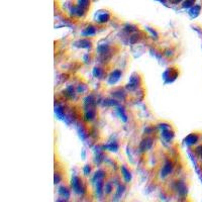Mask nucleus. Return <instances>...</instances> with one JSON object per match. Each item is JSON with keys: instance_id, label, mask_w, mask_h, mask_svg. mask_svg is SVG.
I'll use <instances>...</instances> for the list:
<instances>
[{"instance_id": "obj_1", "label": "nucleus", "mask_w": 202, "mask_h": 202, "mask_svg": "<svg viewBox=\"0 0 202 202\" xmlns=\"http://www.w3.org/2000/svg\"><path fill=\"white\" fill-rule=\"evenodd\" d=\"M72 188L73 190L78 194H82L84 191V187H83L82 180L80 179V177L75 176L72 179Z\"/></svg>"}, {"instance_id": "obj_21", "label": "nucleus", "mask_w": 202, "mask_h": 202, "mask_svg": "<svg viewBox=\"0 0 202 202\" xmlns=\"http://www.w3.org/2000/svg\"><path fill=\"white\" fill-rule=\"evenodd\" d=\"M170 1H171L172 3H174V4H177V3H179V2H181L182 0H170Z\"/></svg>"}, {"instance_id": "obj_20", "label": "nucleus", "mask_w": 202, "mask_h": 202, "mask_svg": "<svg viewBox=\"0 0 202 202\" xmlns=\"http://www.w3.org/2000/svg\"><path fill=\"white\" fill-rule=\"evenodd\" d=\"M196 153L200 157H202V146H199L198 148H197V149H196Z\"/></svg>"}, {"instance_id": "obj_19", "label": "nucleus", "mask_w": 202, "mask_h": 202, "mask_svg": "<svg viewBox=\"0 0 202 202\" xmlns=\"http://www.w3.org/2000/svg\"><path fill=\"white\" fill-rule=\"evenodd\" d=\"M90 170H91V168H90L89 165H86L85 168H84V174L85 175H88V174L90 173Z\"/></svg>"}, {"instance_id": "obj_17", "label": "nucleus", "mask_w": 202, "mask_h": 202, "mask_svg": "<svg viewBox=\"0 0 202 202\" xmlns=\"http://www.w3.org/2000/svg\"><path fill=\"white\" fill-rule=\"evenodd\" d=\"M194 3H195V0H185V1L183 2V4H182V6H183L184 8H189V7L193 6Z\"/></svg>"}, {"instance_id": "obj_12", "label": "nucleus", "mask_w": 202, "mask_h": 202, "mask_svg": "<svg viewBox=\"0 0 202 202\" xmlns=\"http://www.w3.org/2000/svg\"><path fill=\"white\" fill-rule=\"evenodd\" d=\"M95 111L94 110H92V109H89L88 110L87 112H86V114H85V119L86 120H92V119H94V117H95Z\"/></svg>"}, {"instance_id": "obj_4", "label": "nucleus", "mask_w": 202, "mask_h": 202, "mask_svg": "<svg viewBox=\"0 0 202 202\" xmlns=\"http://www.w3.org/2000/svg\"><path fill=\"white\" fill-rule=\"evenodd\" d=\"M172 170H173V165H172V163H170V162L166 163V165L163 167L162 172H161L162 177H166V176H168L169 174H171Z\"/></svg>"}, {"instance_id": "obj_11", "label": "nucleus", "mask_w": 202, "mask_h": 202, "mask_svg": "<svg viewBox=\"0 0 202 202\" xmlns=\"http://www.w3.org/2000/svg\"><path fill=\"white\" fill-rule=\"evenodd\" d=\"M162 135H163L164 139H166L167 140H170L173 139L174 134L172 132H170V129H167V130H163V134H162Z\"/></svg>"}, {"instance_id": "obj_5", "label": "nucleus", "mask_w": 202, "mask_h": 202, "mask_svg": "<svg viewBox=\"0 0 202 202\" xmlns=\"http://www.w3.org/2000/svg\"><path fill=\"white\" fill-rule=\"evenodd\" d=\"M121 173H122V176H124V180L126 182H129L130 180H132V174H130L129 170L127 169L125 166H121Z\"/></svg>"}, {"instance_id": "obj_13", "label": "nucleus", "mask_w": 202, "mask_h": 202, "mask_svg": "<svg viewBox=\"0 0 202 202\" xmlns=\"http://www.w3.org/2000/svg\"><path fill=\"white\" fill-rule=\"evenodd\" d=\"M59 193L61 194L63 197H65V198H69V196H70V192L66 187H61L60 189H59Z\"/></svg>"}, {"instance_id": "obj_15", "label": "nucleus", "mask_w": 202, "mask_h": 202, "mask_svg": "<svg viewBox=\"0 0 202 202\" xmlns=\"http://www.w3.org/2000/svg\"><path fill=\"white\" fill-rule=\"evenodd\" d=\"M96 33V29L94 26H88L87 28H86V31H84V34L85 36H93V34H95Z\"/></svg>"}, {"instance_id": "obj_9", "label": "nucleus", "mask_w": 202, "mask_h": 202, "mask_svg": "<svg viewBox=\"0 0 202 202\" xmlns=\"http://www.w3.org/2000/svg\"><path fill=\"white\" fill-rule=\"evenodd\" d=\"M152 144H153V142H152V140H150V139L145 140L144 142H142V146H140V148H142V151H146V150L151 149Z\"/></svg>"}, {"instance_id": "obj_10", "label": "nucleus", "mask_w": 202, "mask_h": 202, "mask_svg": "<svg viewBox=\"0 0 202 202\" xmlns=\"http://www.w3.org/2000/svg\"><path fill=\"white\" fill-rule=\"evenodd\" d=\"M78 6L81 7L82 9H84V10H86V9H88L90 6V0H79Z\"/></svg>"}, {"instance_id": "obj_8", "label": "nucleus", "mask_w": 202, "mask_h": 202, "mask_svg": "<svg viewBox=\"0 0 202 202\" xmlns=\"http://www.w3.org/2000/svg\"><path fill=\"white\" fill-rule=\"evenodd\" d=\"M108 20H109V14L108 13H101V14H99V16H98V18H97V21L99 23H107Z\"/></svg>"}, {"instance_id": "obj_3", "label": "nucleus", "mask_w": 202, "mask_h": 202, "mask_svg": "<svg viewBox=\"0 0 202 202\" xmlns=\"http://www.w3.org/2000/svg\"><path fill=\"white\" fill-rule=\"evenodd\" d=\"M198 140L199 137L196 134H191L185 139V142L187 145H189V146H192V145H195L198 142Z\"/></svg>"}, {"instance_id": "obj_6", "label": "nucleus", "mask_w": 202, "mask_h": 202, "mask_svg": "<svg viewBox=\"0 0 202 202\" xmlns=\"http://www.w3.org/2000/svg\"><path fill=\"white\" fill-rule=\"evenodd\" d=\"M200 10H201V6H200V5H194V6L190 9V12H189V13H190V15H191L192 17H196V16L199 14V12H200Z\"/></svg>"}, {"instance_id": "obj_2", "label": "nucleus", "mask_w": 202, "mask_h": 202, "mask_svg": "<svg viewBox=\"0 0 202 202\" xmlns=\"http://www.w3.org/2000/svg\"><path fill=\"white\" fill-rule=\"evenodd\" d=\"M120 76H121V72L118 70H115L113 71V73H111V75L109 76V83L110 84H114V83H116L118 80H119Z\"/></svg>"}, {"instance_id": "obj_7", "label": "nucleus", "mask_w": 202, "mask_h": 202, "mask_svg": "<svg viewBox=\"0 0 202 202\" xmlns=\"http://www.w3.org/2000/svg\"><path fill=\"white\" fill-rule=\"evenodd\" d=\"M104 176H105V174L103 171L96 172L95 175H94V178H93V181H94L95 183H97V182H99V181H102L103 178H104Z\"/></svg>"}, {"instance_id": "obj_16", "label": "nucleus", "mask_w": 202, "mask_h": 202, "mask_svg": "<svg viewBox=\"0 0 202 202\" xmlns=\"http://www.w3.org/2000/svg\"><path fill=\"white\" fill-rule=\"evenodd\" d=\"M93 75L97 78H101V76L103 75V70L101 68L96 67V68H94V70H93Z\"/></svg>"}, {"instance_id": "obj_18", "label": "nucleus", "mask_w": 202, "mask_h": 202, "mask_svg": "<svg viewBox=\"0 0 202 202\" xmlns=\"http://www.w3.org/2000/svg\"><path fill=\"white\" fill-rule=\"evenodd\" d=\"M105 148L109 150V151H117V149H118V145H117V144H115V142H111V144L107 145V146L105 147Z\"/></svg>"}, {"instance_id": "obj_14", "label": "nucleus", "mask_w": 202, "mask_h": 202, "mask_svg": "<svg viewBox=\"0 0 202 202\" xmlns=\"http://www.w3.org/2000/svg\"><path fill=\"white\" fill-rule=\"evenodd\" d=\"M78 46L79 47H81V48H90V46H91V43L88 39H82V41H78Z\"/></svg>"}]
</instances>
